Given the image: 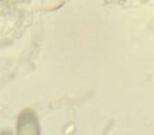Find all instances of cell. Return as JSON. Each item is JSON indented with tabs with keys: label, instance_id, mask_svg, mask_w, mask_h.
<instances>
[{
	"label": "cell",
	"instance_id": "obj_1",
	"mask_svg": "<svg viewBox=\"0 0 154 135\" xmlns=\"http://www.w3.org/2000/svg\"><path fill=\"white\" fill-rule=\"evenodd\" d=\"M17 133L21 135L39 134V124L36 115L31 110H24L17 120Z\"/></svg>",
	"mask_w": 154,
	"mask_h": 135
}]
</instances>
